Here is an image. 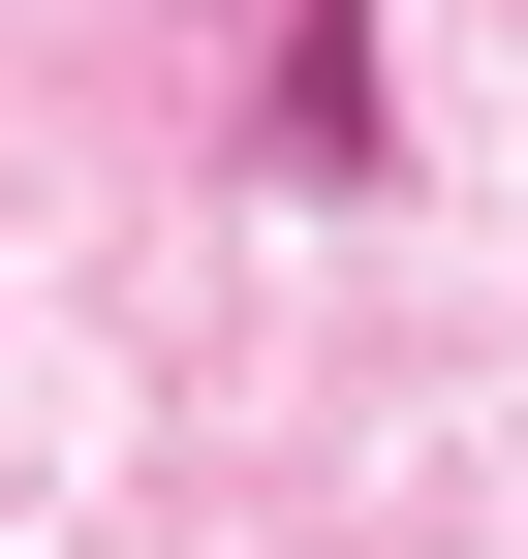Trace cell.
I'll list each match as a JSON object with an SVG mask.
<instances>
[{
    "label": "cell",
    "instance_id": "1",
    "mask_svg": "<svg viewBox=\"0 0 528 559\" xmlns=\"http://www.w3.org/2000/svg\"><path fill=\"white\" fill-rule=\"evenodd\" d=\"M249 124H280V156H373L405 94H373V32H280V62H249Z\"/></svg>",
    "mask_w": 528,
    "mask_h": 559
}]
</instances>
